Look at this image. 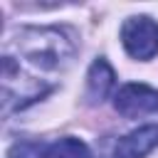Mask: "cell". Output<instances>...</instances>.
I'll list each match as a JSON object with an SVG mask.
<instances>
[{"mask_svg":"<svg viewBox=\"0 0 158 158\" xmlns=\"http://www.w3.org/2000/svg\"><path fill=\"white\" fill-rule=\"evenodd\" d=\"M7 158H44V146L32 143V141H22L7 151Z\"/></svg>","mask_w":158,"mask_h":158,"instance_id":"cell-7","label":"cell"},{"mask_svg":"<svg viewBox=\"0 0 158 158\" xmlns=\"http://www.w3.org/2000/svg\"><path fill=\"white\" fill-rule=\"evenodd\" d=\"M121 44L133 59H153L158 54V22L146 15L128 17L121 27Z\"/></svg>","mask_w":158,"mask_h":158,"instance_id":"cell-2","label":"cell"},{"mask_svg":"<svg viewBox=\"0 0 158 158\" xmlns=\"http://www.w3.org/2000/svg\"><path fill=\"white\" fill-rule=\"evenodd\" d=\"M17 49L42 69H64L74 57V44L64 37V32L54 27H27L20 32Z\"/></svg>","mask_w":158,"mask_h":158,"instance_id":"cell-1","label":"cell"},{"mask_svg":"<svg viewBox=\"0 0 158 158\" xmlns=\"http://www.w3.org/2000/svg\"><path fill=\"white\" fill-rule=\"evenodd\" d=\"M114 84H116V74H114L111 64H109L106 59L91 62L89 74H86V91H89V96H91L94 101H104V99L111 94Z\"/></svg>","mask_w":158,"mask_h":158,"instance_id":"cell-5","label":"cell"},{"mask_svg":"<svg viewBox=\"0 0 158 158\" xmlns=\"http://www.w3.org/2000/svg\"><path fill=\"white\" fill-rule=\"evenodd\" d=\"M44 158H91V153L84 141L64 136V138L44 146Z\"/></svg>","mask_w":158,"mask_h":158,"instance_id":"cell-6","label":"cell"},{"mask_svg":"<svg viewBox=\"0 0 158 158\" xmlns=\"http://www.w3.org/2000/svg\"><path fill=\"white\" fill-rule=\"evenodd\" d=\"M114 106L121 116L126 118H141L148 114L158 111V89L148 86V84H123L116 96H114Z\"/></svg>","mask_w":158,"mask_h":158,"instance_id":"cell-3","label":"cell"},{"mask_svg":"<svg viewBox=\"0 0 158 158\" xmlns=\"http://www.w3.org/2000/svg\"><path fill=\"white\" fill-rule=\"evenodd\" d=\"M156 146H158V123L138 126L116 143L114 158H146Z\"/></svg>","mask_w":158,"mask_h":158,"instance_id":"cell-4","label":"cell"}]
</instances>
